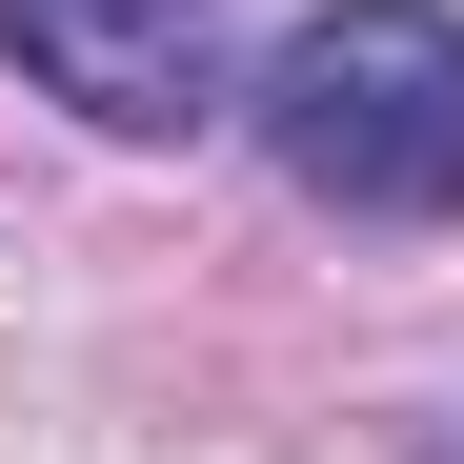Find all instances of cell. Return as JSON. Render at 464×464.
Here are the masks:
<instances>
[{"label":"cell","mask_w":464,"mask_h":464,"mask_svg":"<svg viewBox=\"0 0 464 464\" xmlns=\"http://www.w3.org/2000/svg\"><path fill=\"white\" fill-rule=\"evenodd\" d=\"M243 102L283 141V182L343 202V222H444L464 202V21L444 0H343V21H303Z\"/></svg>","instance_id":"6da1fadb"},{"label":"cell","mask_w":464,"mask_h":464,"mask_svg":"<svg viewBox=\"0 0 464 464\" xmlns=\"http://www.w3.org/2000/svg\"><path fill=\"white\" fill-rule=\"evenodd\" d=\"M0 41H21V82H61V102L121 121V141H182L222 102L202 41H182V0H0Z\"/></svg>","instance_id":"7a4b0ae2"}]
</instances>
